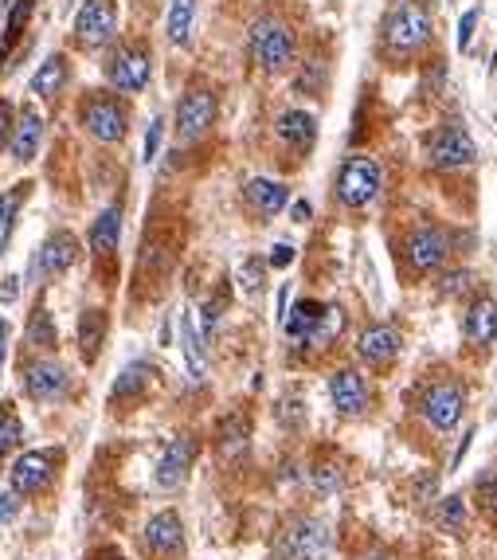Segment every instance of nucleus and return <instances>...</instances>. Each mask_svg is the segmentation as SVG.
I'll return each instance as SVG.
<instances>
[{
  "instance_id": "0eeeda50",
  "label": "nucleus",
  "mask_w": 497,
  "mask_h": 560,
  "mask_svg": "<svg viewBox=\"0 0 497 560\" xmlns=\"http://www.w3.org/2000/svg\"><path fill=\"white\" fill-rule=\"evenodd\" d=\"M118 32V0H83L75 16V40L83 47H102Z\"/></svg>"
},
{
  "instance_id": "9d476101",
  "label": "nucleus",
  "mask_w": 497,
  "mask_h": 560,
  "mask_svg": "<svg viewBox=\"0 0 497 560\" xmlns=\"http://www.w3.org/2000/svg\"><path fill=\"white\" fill-rule=\"evenodd\" d=\"M427 157L439 169H462V165H474L478 161V145H474V138L462 126H443L431 138V145H427Z\"/></svg>"
},
{
  "instance_id": "f03ea898",
  "label": "nucleus",
  "mask_w": 497,
  "mask_h": 560,
  "mask_svg": "<svg viewBox=\"0 0 497 560\" xmlns=\"http://www.w3.org/2000/svg\"><path fill=\"white\" fill-rule=\"evenodd\" d=\"M329 553V525L317 517H298L278 533L274 557L278 560H321Z\"/></svg>"
},
{
  "instance_id": "5701e85b",
  "label": "nucleus",
  "mask_w": 497,
  "mask_h": 560,
  "mask_svg": "<svg viewBox=\"0 0 497 560\" xmlns=\"http://www.w3.org/2000/svg\"><path fill=\"white\" fill-rule=\"evenodd\" d=\"M118 239H122V208L110 204V208L98 212V220L91 224V251L94 255H114Z\"/></svg>"
},
{
  "instance_id": "f8f14e48",
  "label": "nucleus",
  "mask_w": 497,
  "mask_h": 560,
  "mask_svg": "<svg viewBox=\"0 0 497 560\" xmlns=\"http://www.w3.org/2000/svg\"><path fill=\"white\" fill-rule=\"evenodd\" d=\"M51 474H55V451H28V455H20L12 470H8V478H12V494H40L47 482H51Z\"/></svg>"
},
{
  "instance_id": "c85d7f7f",
  "label": "nucleus",
  "mask_w": 497,
  "mask_h": 560,
  "mask_svg": "<svg viewBox=\"0 0 497 560\" xmlns=\"http://www.w3.org/2000/svg\"><path fill=\"white\" fill-rule=\"evenodd\" d=\"M341 329H345V314H341V306H321V314H317V322H314V329H310V337H306V345L325 349L329 341H337V337H341Z\"/></svg>"
},
{
  "instance_id": "cd10ccee",
  "label": "nucleus",
  "mask_w": 497,
  "mask_h": 560,
  "mask_svg": "<svg viewBox=\"0 0 497 560\" xmlns=\"http://www.w3.org/2000/svg\"><path fill=\"white\" fill-rule=\"evenodd\" d=\"M317 314H321V302H298L290 314H282V329H286V337L290 341H298V345H306V337H310V329H314Z\"/></svg>"
},
{
  "instance_id": "a878e982",
  "label": "nucleus",
  "mask_w": 497,
  "mask_h": 560,
  "mask_svg": "<svg viewBox=\"0 0 497 560\" xmlns=\"http://www.w3.org/2000/svg\"><path fill=\"white\" fill-rule=\"evenodd\" d=\"M192 24H196V0H173L169 4V20H165V32H169V44L184 47L192 40Z\"/></svg>"
},
{
  "instance_id": "ea45409f",
  "label": "nucleus",
  "mask_w": 497,
  "mask_h": 560,
  "mask_svg": "<svg viewBox=\"0 0 497 560\" xmlns=\"http://www.w3.org/2000/svg\"><path fill=\"white\" fill-rule=\"evenodd\" d=\"M294 263V247L290 243H278L271 251V259H267V267H274V271H282V267H290Z\"/></svg>"
},
{
  "instance_id": "c756f323",
  "label": "nucleus",
  "mask_w": 497,
  "mask_h": 560,
  "mask_svg": "<svg viewBox=\"0 0 497 560\" xmlns=\"http://www.w3.org/2000/svg\"><path fill=\"white\" fill-rule=\"evenodd\" d=\"M24 200H28V185H12L0 192V251L12 239V228H16V216H20V204Z\"/></svg>"
},
{
  "instance_id": "dca6fc26",
  "label": "nucleus",
  "mask_w": 497,
  "mask_h": 560,
  "mask_svg": "<svg viewBox=\"0 0 497 560\" xmlns=\"http://www.w3.org/2000/svg\"><path fill=\"white\" fill-rule=\"evenodd\" d=\"M329 396H333V408H337L341 416H361L364 408H368V384H364V376L357 373V369L333 373V380H329Z\"/></svg>"
},
{
  "instance_id": "9b49d317",
  "label": "nucleus",
  "mask_w": 497,
  "mask_h": 560,
  "mask_svg": "<svg viewBox=\"0 0 497 560\" xmlns=\"http://www.w3.org/2000/svg\"><path fill=\"white\" fill-rule=\"evenodd\" d=\"M216 122V98L212 91H188L177 102V138L196 141L200 134H208V126Z\"/></svg>"
},
{
  "instance_id": "f257e3e1",
  "label": "nucleus",
  "mask_w": 497,
  "mask_h": 560,
  "mask_svg": "<svg viewBox=\"0 0 497 560\" xmlns=\"http://www.w3.org/2000/svg\"><path fill=\"white\" fill-rule=\"evenodd\" d=\"M431 40V12L419 0H400L388 16H384V44L396 55L419 51Z\"/></svg>"
},
{
  "instance_id": "f3484780",
  "label": "nucleus",
  "mask_w": 497,
  "mask_h": 560,
  "mask_svg": "<svg viewBox=\"0 0 497 560\" xmlns=\"http://www.w3.org/2000/svg\"><path fill=\"white\" fill-rule=\"evenodd\" d=\"M145 545L157 553V557H177L184 549V525L181 517L173 514V510H165V514L149 517V525H145Z\"/></svg>"
},
{
  "instance_id": "3c124183",
  "label": "nucleus",
  "mask_w": 497,
  "mask_h": 560,
  "mask_svg": "<svg viewBox=\"0 0 497 560\" xmlns=\"http://www.w3.org/2000/svg\"><path fill=\"white\" fill-rule=\"evenodd\" d=\"M368 560H392V557H380V553H376V557H368Z\"/></svg>"
},
{
  "instance_id": "a19ab883",
  "label": "nucleus",
  "mask_w": 497,
  "mask_h": 560,
  "mask_svg": "<svg viewBox=\"0 0 497 560\" xmlns=\"http://www.w3.org/2000/svg\"><path fill=\"white\" fill-rule=\"evenodd\" d=\"M20 514V494H0V525Z\"/></svg>"
},
{
  "instance_id": "7c9ffc66",
  "label": "nucleus",
  "mask_w": 497,
  "mask_h": 560,
  "mask_svg": "<svg viewBox=\"0 0 497 560\" xmlns=\"http://www.w3.org/2000/svg\"><path fill=\"white\" fill-rule=\"evenodd\" d=\"M28 345H36V349H55V341H59V333H55V322H51V314H47L44 306H36L32 310V322H28Z\"/></svg>"
},
{
  "instance_id": "e433bc0d",
  "label": "nucleus",
  "mask_w": 497,
  "mask_h": 560,
  "mask_svg": "<svg viewBox=\"0 0 497 560\" xmlns=\"http://www.w3.org/2000/svg\"><path fill=\"white\" fill-rule=\"evenodd\" d=\"M478 502H482L486 514L497 517V478H482V486H478Z\"/></svg>"
},
{
  "instance_id": "6ab92c4d",
  "label": "nucleus",
  "mask_w": 497,
  "mask_h": 560,
  "mask_svg": "<svg viewBox=\"0 0 497 560\" xmlns=\"http://www.w3.org/2000/svg\"><path fill=\"white\" fill-rule=\"evenodd\" d=\"M462 333L470 345H494L497 341V302L494 298H474L466 318H462Z\"/></svg>"
},
{
  "instance_id": "49530a36",
  "label": "nucleus",
  "mask_w": 497,
  "mask_h": 560,
  "mask_svg": "<svg viewBox=\"0 0 497 560\" xmlns=\"http://www.w3.org/2000/svg\"><path fill=\"white\" fill-rule=\"evenodd\" d=\"M310 212H314V208H310L306 200H294V208H290V216H294L298 224H306V220H310Z\"/></svg>"
},
{
  "instance_id": "de8ad7c7",
  "label": "nucleus",
  "mask_w": 497,
  "mask_h": 560,
  "mask_svg": "<svg viewBox=\"0 0 497 560\" xmlns=\"http://www.w3.org/2000/svg\"><path fill=\"white\" fill-rule=\"evenodd\" d=\"M8 333H12V326H8V322H0V365H4V349H8Z\"/></svg>"
},
{
  "instance_id": "412c9836",
  "label": "nucleus",
  "mask_w": 497,
  "mask_h": 560,
  "mask_svg": "<svg viewBox=\"0 0 497 560\" xmlns=\"http://www.w3.org/2000/svg\"><path fill=\"white\" fill-rule=\"evenodd\" d=\"M274 130H278V138L286 141L290 149H302L306 153L317 141V118L310 110H286V114H278Z\"/></svg>"
},
{
  "instance_id": "423d86ee",
  "label": "nucleus",
  "mask_w": 497,
  "mask_h": 560,
  "mask_svg": "<svg viewBox=\"0 0 497 560\" xmlns=\"http://www.w3.org/2000/svg\"><path fill=\"white\" fill-rule=\"evenodd\" d=\"M149 71H153V59H149V51H145L141 44L118 47V51L106 59V79H110L114 91H122V94L145 91Z\"/></svg>"
},
{
  "instance_id": "aec40b11",
  "label": "nucleus",
  "mask_w": 497,
  "mask_h": 560,
  "mask_svg": "<svg viewBox=\"0 0 497 560\" xmlns=\"http://www.w3.org/2000/svg\"><path fill=\"white\" fill-rule=\"evenodd\" d=\"M357 353H361L368 365H388L400 353V333L392 326H368L357 337Z\"/></svg>"
},
{
  "instance_id": "603ef678",
  "label": "nucleus",
  "mask_w": 497,
  "mask_h": 560,
  "mask_svg": "<svg viewBox=\"0 0 497 560\" xmlns=\"http://www.w3.org/2000/svg\"><path fill=\"white\" fill-rule=\"evenodd\" d=\"M0 63H4V44H0Z\"/></svg>"
},
{
  "instance_id": "20e7f679",
  "label": "nucleus",
  "mask_w": 497,
  "mask_h": 560,
  "mask_svg": "<svg viewBox=\"0 0 497 560\" xmlns=\"http://www.w3.org/2000/svg\"><path fill=\"white\" fill-rule=\"evenodd\" d=\"M83 126L94 141H122L126 138V126H130V110L126 102H118L114 94H91L83 102Z\"/></svg>"
},
{
  "instance_id": "2eb2a0df",
  "label": "nucleus",
  "mask_w": 497,
  "mask_h": 560,
  "mask_svg": "<svg viewBox=\"0 0 497 560\" xmlns=\"http://www.w3.org/2000/svg\"><path fill=\"white\" fill-rule=\"evenodd\" d=\"M447 255H451V239L439 228H419L407 239V259L415 271H435L447 263Z\"/></svg>"
},
{
  "instance_id": "a18cd8bd",
  "label": "nucleus",
  "mask_w": 497,
  "mask_h": 560,
  "mask_svg": "<svg viewBox=\"0 0 497 560\" xmlns=\"http://www.w3.org/2000/svg\"><path fill=\"white\" fill-rule=\"evenodd\" d=\"M220 310H224V302H220V298L204 306V329H208V333H212V329H216V322H220Z\"/></svg>"
},
{
  "instance_id": "2f4dec72",
  "label": "nucleus",
  "mask_w": 497,
  "mask_h": 560,
  "mask_svg": "<svg viewBox=\"0 0 497 560\" xmlns=\"http://www.w3.org/2000/svg\"><path fill=\"white\" fill-rule=\"evenodd\" d=\"M239 286H243L247 298H259L263 286H267V263H263V259H243V267H239Z\"/></svg>"
},
{
  "instance_id": "b1692460",
  "label": "nucleus",
  "mask_w": 497,
  "mask_h": 560,
  "mask_svg": "<svg viewBox=\"0 0 497 560\" xmlns=\"http://www.w3.org/2000/svg\"><path fill=\"white\" fill-rule=\"evenodd\" d=\"M67 83H71V63H67V55H47L44 63H40V71L32 75V94L55 98Z\"/></svg>"
},
{
  "instance_id": "09e8293b",
  "label": "nucleus",
  "mask_w": 497,
  "mask_h": 560,
  "mask_svg": "<svg viewBox=\"0 0 497 560\" xmlns=\"http://www.w3.org/2000/svg\"><path fill=\"white\" fill-rule=\"evenodd\" d=\"M106 560H126V557H118V553H106Z\"/></svg>"
},
{
  "instance_id": "ddd939ff",
  "label": "nucleus",
  "mask_w": 497,
  "mask_h": 560,
  "mask_svg": "<svg viewBox=\"0 0 497 560\" xmlns=\"http://www.w3.org/2000/svg\"><path fill=\"white\" fill-rule=\"evenodd\" d=\"M462 408H466V396L458 384H435L427 396H423V420L431 423L435 431H451L462 420Z\"/></svg>"
},
{
  "instance_id": "39448f33",
  "label": "nucleus",
  "mask_w": 497,
  "mask_h": 560,
  "mask_svg": "<svg viewBox=\"0 0 497 560\" xmlns=\"http://www.w3.org/2000/svg\"><path fill=\"white\" fill-rule=\"evenodd\" d=\"M376 192H380V165L372 157H349L341 165V173H337V196H341V204L364 208V204L376 200Z\"/></svg>"
},
{
  "instance_id": "4be33fe9",
  "label": "nucleus",
  "mask_w": 497,
  "mask_h": 560,
  "mask_svg": "<svg viewBox=\"0 0 497 560\" xmlns=\"http://www.w3.org/2000/svg\"><path fill=\"white\" fill-rule=\"evenodd\" d=\"M247 204L259 212V216H274V212H282L286 204H290V188L278 185V181H267V177H255V181H247Z\"/></svg>"
},
{
  "instance_id": "4c0bfd02",
  "label": "nucleus",
  "mask_w": 497,
  "mask_h": 560,
  "mask_svg": "<svg viewBox=\"0 0 497 560\" xmlns=\"http://www.w3.org/2000/svg\"><path fill=\"white\" fill-rule=\"evenodd\" d=\"M474 24H478V8H470L462 20H458V51H466L474 40Z\"/></svg>"
},
{
  "instance_id": "1a4fd4ad",
  "label": "nucleus",
  "mask_w": 497,
  "mask_h": 560,
  "mask_svg": "<svg viewBox=\"0 0 497 560\" xmlns=\"http://www.w3.org/2000/svg\"><path fill=\"white\" fill-rule=\"evenodd\" d=\"M75 263H79V239L59 228V232L47 235L44 247L36 251L32 275H36V279H59V275H67Z\"/></svg>"
},
{
  "instance_id": "c9c22d12",
  "label": "nucleus",
  "mask_w": 497,
  "mask_h": 560,
  "mask_svg": "<svg viewBox=\"0 0 497 560\" xmlns=\"http://www.w3.org/2000/svg\"><path fill=\"white\" fill-rule=\"evenodd\" d=\"M439 521H443L447 529H462V521H466V510H462V498H458V494L443 498V506H439Z\"/></svg>"
},
{
  "instance_id": "f704fd0d",
  "label": "nucleus",
  "mask_w": 497,
  "mask_h": 560,
  "mask_svg": "<svg viewBox=\"0 0 497 560\" xmlns=\"http://www.w3.org/2000/svg\"><path fill=\"white\" fill-rule=\"evenodd\" d=\"M16 443H24V423L12 408H0V455L12 451Z\"/></svg>"
},
{
  "instance_id": "37998d69",
  "label": "nucleus",
  "mask_w": 497,
  "mask_h": 560,
  "mask_svg": "<svg viewBox=\"0 0 497 560\" xmlns=\"http://www.w3.org/2000/svg\"><path fill=\"white\" fill-rule=\"evenodd\" d=\"M337 474H333V467H317V474H314V486L317 490H337Z\"/></svg>"
},
{
  "instance_id": "393cba45",
  "label": "nucleus",
  "mask_w": 497,
  "mask_h": 560,
  "mask_svg": "<svg viewBox=\"0 0 497 560\" xmlns=\"http://www.w3.org/2000/svg\"><path fill=\"white\" fill-rule=\"evenodd\" d=\"M102 341H106V314L102 310H83V318H79V349H83L87 365L98 361Z\"/></svg>"
},
{
  "instance_id": "58836bf2",
  "label": "nucleus",
  "mask_w": 497,
  "mask_h": 560,
  "mask_svg": "<svg viewBox=\"0 0 497 560\" xmlns=\"http://www.w3.org/2000/svg\"><path fill=\"white\" fill-rule=\"evenodd\" d=\"M161 130H165V122L153 118V122H149V134H145V161L157 157V149H161Z\"/></svg>"
},
{
  "instance_id": "72a5a7b5",
  "label": "nucleus",
  "mask_w": 497,
  "mask_h": 560,
  "mask_svg": "<svg viewBox=\"0 0 497 560\" xmlns=\"http://www.w3.org/2000/svg\"><path fill=\"white\" fill-rule=\"evenodd\" d=\"M247 420L243 416H231V420H224V427H220V447H224V455H239L243 447H247Z\"/></svg>"
},
{
  "instance_id": "a211bd4d",
  "label": "nucleus",
  "mask_w": 497,
  "mask_h": 560,
  "mask_svg": "<svg viewBox=\"0 0 497 560\" xmlns=\"http://www.w3.org/2000/svg\"><path fill=\"white\" fill-rule=\"evenodd\" d=\"M40 141H44V118H40L32 106H24V110H20V118L12 122L8 149H12V157H16V161H32V157L40 153Z\"/></svg>"
},
{
  "instance_id": "473e14b6",
  "label": "nucleus",
  "mask_w": 497,
  "mask_h": 560,
  "mask_svg": "<svg viewBox=\"0 0 497 560\" xmlns=\"http://www.w3.org/2000/svg\"><path fill=\"white\" fill-rule=\"evenodd\" d=\"M149 376H153V369H149V365H130L126 373L114 380V400H126V396L141 392V388L149 384Z\"/></svg>"
},
{
  "instance_id": "bb28decb",
  "label": "nucleus",
  "mask_w": 497,
  "mask_h": 560,
  "mask_svg": "<svg viewBox=\"0 0 497 560\" xmlns=\"http://www.w3.org/2000/svg\"><path fill=\"white\" fill-rule=\"evenodd\" d=\"M181 345H184V357H188V373H192V380H204V373H208V357H204V337L192 326V314H181Z\"/></svg>"
},
{
  "instance_id": "4468645a",
  "label": "nucleus",
  "mask_w": 497,
  "mask_h": 560,
  "mask_svg": "<svg viewBox=\"0 0 497 560\" xmlns=\"http://www.w3.org/2000/svg\"><path fill=\"white\" fill-rule=\"evenodd\" d=\"M192 459H196V443L192 439H169L165 443V451H161V459H157V486L161 490H177L184 478H188V470H192Z\"/></svg>"
},
{
  "instance_id": "79ce46f5",
  "label": "nucleus",
  "mask_w": 497,
  "mask_h": 560,
  "mask_svg": "<svg viewBox=\"0 0 497 560\" xmlns=\"http://www.w3.org/2000/svg\"><path fill=\"white\" fill-rule=\"evenodd\" d=\"M12 138V102H0V149Z\"/></svg>"
},
{
  "instance_id": "c03bdc74",
  "label": "nucleus",
  "mask_w": 497,
  "mask_h": 560,
  "mask_svg": "<svg viewBox=\"0 0 497 560\" xmlns=\"http://www.w3.org/2000/svg\"><path fill=\"white\" fill-rule=\"evenodd\" d=\"M16 294H20V279L16 275H4L0 279V302H16Z\"/></svg>"
},
{
  "instance_id": "6e6552de",
  "label": "nucleus",
  "mask_w": 497,
  "mask_h": 560,
  "mask_svg": "<svg viewBox=\"0 0 497 560\" xmlns=\"http://www.w3.org/2000/svg\"><path fill=\"white\" fill-rule=\"evenodd\" d=\"M20 384H24V392H28L32 400L51 404V400H63V396H67L71 376H67V369H63L59 361H32V365L20 369Z\"/></svg>"
},
{
  "instance_id": "8fccbe9b",
  "label": "nucleus",
  "mask_w": 497,
  "mask_h": 560,
  "mask_svg": "<svg viewBox=\"0 0 497 560\" xmlns=\"http://www.w3.org/2000/svg\"><path fill=\"white\" fill-rule=\"evenodd\" d=\"M490 71H497V47H494V63H490Z\"/></svg>"
},
{
  "instance_id": "7ed1b4c3",
  "label": "nucleus",
  "mask_w": 497,
  "mask_h": 560,
  "mask_svg": "<svg viewBox=\"0 0 497 560\" xmlns=\"http://www.w3.org/2000/svg\"><path fill=\"white\" fill-rule=\"evenodd\" d=\"M251 55L271 75L286 71L290 59H294V36H290V28L278 24V20H255L251 24Z\"/></svg>"
}]
</instances>
